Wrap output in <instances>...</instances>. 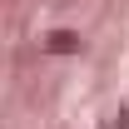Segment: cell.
I'll return each instance as SVG.
<instances>
[{
  "instance_id": "2",
  "label": "cell",
  "mask_w": 129,
  "mask_h": 129,
  "mask_svg": "<svg viewBox=\"0 0 129 129\" xmlns=\"http://www.w3.org/2000/svg\"><path fill=\"white\" fill-rule=\"evenodd\" d=\"M104 129H129V114L119 109V114H114V119H109V124H104Z\"/></svg>"
},
{
  "instance_id": "1",
  "label": "cell",
  "mask_w": 129,
  "mask_h": 129,
  "mask_svg": "<svg viewBox=\"0 0 129 129\" xmlns=\"http://www.w3.org/2000/svg\"><path fill=\"white\" fill-rule=\"evenodd\" d=\"M40 50H45V55H80L84 40H80V30H50L45 40H40Z\"/></svg>"
}]
</instances>
